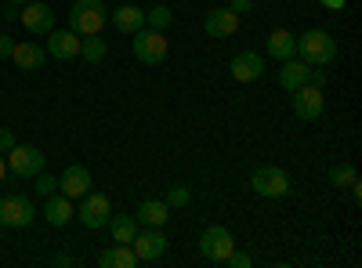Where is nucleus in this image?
I'll return each instance as SVG.
<instances>
[{"label": "nucleus", "instance_id": "nucleus-1", "mask_svg": "<svg viewBox=\"0 0 362 268\" xmlns=\"http://www.w3.org/2000/svg\"><path fill=\"white\" fill-rule=\"evenodd\" d=\"M293 54H300V62H308V66H329L337 58V40L326 29H308V33L297 37Z\"/></svg>", "mask_w": 362, "mask_h": 268}, {"label": "nucleus", "instance_id": "nucleus-2", "mask_svg": "<svg viewBox=\"0 0 362 268\" xmlns=\"http://www.w3.org/2000/svg\"><path fill=\"white\" fill-rule=\"evenodd\" d=\"M109 22V8L102 0H73V11H69V29L76 37H95L102 33Z\"/></svg>", "mask_w": 362, "mask_h": 268}, {"label": "nucleus", "instance_id": "nucleus-3", "mask_svg": "<svg viewBox=\"0 0 362 268\" xmlns=\"http://www.w3.org/2000/svg\"><path fill=\"white\" fill-rule=\"evenodd\" d=\"M131 51H134V58L141 66H163L167 62V37L160 33V29L141 25L134 33V40H131Z\"/></svg>", "mask_w": 362, "mask_h": 268}, {"label": "nucleus", "instance_id": "nucleus-4", "mask_svg": "<svg viewBox=\"0 0 362 268\" xmlns=\"http://www.w3.org/2000/svg\"><path fill=\"white\" fill-rule=\"evenodd\" d=\"M250 189H254L257 196H264V199H279V196L290 192V174H286L283 167H276V163H264V167L254 170Z\"/></svg>", "mask_w": 362, "mask_h": 268}, {"label": "nucleus", "instance_id": "nucleus-5", "mask_svg": "<svg viewBox=\"0 0 362 268\" xmlns=\"http://www.w3.org/2000/svg\"><path fill=\"white\" fill-rule=\"evenodd\" d=\"M33 218H37V206L29 196L11 192L0 199V225L4 228H25V225H33Z\"/></svg>", "mask_w": 362, "mask_h": 268}, {"label": "nucleus", "instance_id": "nucleus-6", "mask_svg": "<svg viewBox=\"0 0 362 268\" xmlns=\"http://www.w3.org/2000/svg\"><path fill=\"white\" fill-rule=\"evenodd\" d=\"M44 167H47V156L40 153L37 145H18L15 141V148L8 153V170L18 174V177H37Z\"/></svg>", "mask_w": 362, "mask_h": 268}, {"label": "nucleus", "instance_id": "nucleus-7", "mask_svg": "<svg viewBox=\"0 0 362 268\" xmlns=\"http://www.w3.org/2000/svg\"><path fill=\"white\" fill-rule=\"evenodd\" d=\"M290 105H293V116L297 120H319L322 109H326V98H322V87H312V83H300L297 91H290Z\"/></svg>", "mask_w": 362, "mask_h": 268}, {"label": "nucleus", "instance_id": "nucleus-8", "mask_svg": "<svg viewBox=\"0 0 362 268\" xmlns=\"http://www.w3.org/2000/svg\"><path fill=\"white\" fill-rule=\"evenodd\" d=\"M235 250V240H232V232L225 228V225H210L203 235H199V254L206 257V261H225L228 254Z\"/></svg>", "mask_w": 362, "mask_h": 268}, {"label": "nucleus", "instance_id": "nucleus-9", "mask_svg": "<svg viewBox=\"0 0 362 268\" xmlns=\"http://www.w3.org/2000/svg\"><path fill=\"white\" fill-rule=\"evenodd\" d=\"M131 250H134L138 261L156 264V261L167 254V235H163L160 228H145V232H138L134 240H131Z\"/></svg>", "mask_w": 362, "mask_h": 268}, {"label": "nucleus", "instance_id": "nucleus-10", "mask_svg": "<svg viewBox=\"0 0 362 268\" xmlns=\"http://www.w3.org/2000/svg\"><path fill=\"white\" fill-rule=\"evenodd\" d=\"M76 214H80V225H83V228H102V225L109 221V214H112L109 196H102V192H87Z\"/></svg>", "mask_w": 362, "mask_h": 268}, {"label": "nucleus", "instance_id": "nucleus-11", "mask_svg": "<svg viewBox=\"0 0 362 268\" xmlns=\"http://www.w3.org/2000/svg\"><path fill=\"white\" fill-rule=\"evenodd\" d=\"M228 73H232V80H239V83L261 80V76H264V54H257V51H239L232 62H228Z\"/></svg>", "mask_w": 362, "mask_h": 268}, {"label": "nucleus", "instance_id": "nucleus-12", "mask_svg": "<svg viewBox=\"0 0 362 268\" xmlns=\"http://www.w3.org/2000/svg\"><path fill=\"white\" fill-rule=\"evenodd\" d=\"M18 18H22V25H25L33 37H47L51 29H54V11H51L47 4H40V0H29Z\"/></svg>", "mask_w": 362, "mask_h": 268}, {"label": "nucleus", "instance_id": "nucleus-13", "mask_svg": "<svg viewBox=\"0 0 362 268\" xmlns=\"http://www.w3.org/2000/svg\"><path fill=\"white\" fill-rule=\"evenodd\" d=\"M44 51H47L51 58H58V62H69V58L80 54V37L73 33V29H51Z\"/></svg>", "mask_w": 362, "mask_h": 268}, {"label": "nucleus", "instance_id": "nucleus-14", "mask_svg": "<svg viewBox=\"0 0 362 268\" xmlns=\"http://www.w3.org/2000/svg\"><path fill=\"white\" fill-rule=\"evenodd\" d=\"M58 189H62V196H69V199H83L90 192V170L80 167V163L66 167L62 177H58Z\"/></svg>", "mask_w": 362, "mask_h": 268}, {"label": "nucleus", "instance_id": "nucleus-15", "mask_svg": "<svg viewBox=\"0 0 362 268\" xmlns=\"http://www.w3.org/2000/svg\"><path fill=\"white\" fill-rule=\"evenodd\" d=\"M203 29L214 40H225V37H232L235 29H239V15L232 11V8H218V11H206V18H203Z\"/></svg>", "mask_w": 362, "mask_h": 268}, {"label": "nucleus", "instance_id": "nucleus-16", "mask_svg": "<svg viewBox=\"0 0 362 268\" xmlns=\"http://www.w3.org/2000/svg\"><path fill=\"white\" fill-rule=\"evenodd\" d=\"M11 62L18 66V69H25V73H33V69H44V62H47V51L40 47V44H15V51H11Z\"/></svg>", "mask_w": 362, "mask_h": 268}, {"label": "nucleus", "instance_id": "nucleus-17", "mask_svg": "<svg viewBox=\"0 0 362 268\" xmlns=\"http://www.w3.org/2000/svg\"><path fill=\"white\" fill-rule=\"evenodd\" d=\"M73 214H76V211H73V199H69V196H54V192L47 196V203H44V221H47V225L62 228V225L73 221Z\"/></svg>", "mask_w": 362, "mask_h": 268}, {"label": "nucleus", "instance_id": "nucleus-18", "mask_svg": "<svg viewBox=\"0 0 362 268\" xmlns=\"http://www.w3.org/2000/svg\"><path fill=\"white\" fill-rule=\"evenodd\" d=\"M167 218H170V206L163 203V199H141L138 203V225H145V228H163L167 225Z\"/></svg>", "mask_w": 362, "mask_h": 268}, {"label": "nucleus", "instance_id": "nucleus-19", "mask_svg": "<svg viewBox=\"0 0 362 268\" xmlns=\"http://www.w3.org/2000/svg\"><path fill=\"white\" fill-rule=\"evenodd\" d=\"M308 62H300V58H286V62H279V87L283 91H297L300 83H308Z\"/></svg>", "mask_w": 362, "mask_h": 268}, {"label": "nucleus", "instance_id": "nucleus-20", "mask_svg": "<svg viewBox=\"0 0 362 268\" xmlns=\"http://www.w3.org/2000/svg\"><path fill=\"white\" fill-rule=\"evenodd\" d=\"M112 25H116V33L134 37L138 29L145 25V11L134 8V4H124V8H116V11H112Z\"/></svg>", "mask_w": 362, "mask_h": 268}, {"label": "nucleus", "instance_id": "nucleus-21", "mask_svg": "<svg viewBox=\"0 0 362 268\" xmlns=\"http://www.w3.org/2000/svg\"><path fill=\"white\" fill-rule=\"evenodd\" d=\"M264 51L276 58V62H286V58H293V51H297V37L286 33V29H276V33H268Z\"/></svg>", "mask_w": 362, "mask_h": 268}, {"label": "nucleus", "instance_id": "nucleus-22", "mask_svg": "<svg viewBox=\"0 0 362 268\" xmlns=\"http://www.w3.org/2000/svg\"><path fill=\"white\" fill-rule=\"evenodd\" d=\"M98 264H102V268H138V257H134L131 243H116V247L102 250Z\"/></svg>", "mask_w": 362, "mask_h": 268}, {"label": "nucleus", "instance_id": "nucleus-23", "mask_svg": "<svg viewBox=\"0 0 362 268\" xmlns=\"http://www.w3.org/2000/svg\"><path fill=\"white\" fill-rule=\"evenodd\" d=\"M109 232H112V243H131L134 235H138V221L131 214H112L109 221Z\"/></svg>", "mask_w": 362, "mask_h": 268}, {"label": "nucleus", "instance_id": "nucleus-24", "mask_svg": "<svg viewBox=\"0 0 362 268\" xmlns=\"http://www.w3.org/2000/svg\"><path fill=\"white\" fill-rule=\"evenodd\" d=\"M105 54H109V40H102V33L80 40V58H83V62H102Z\"/></svg>", "mask_w": 362, "mask_h": 268}, {"label": "nucleus", "instance_id": "nucleus-25", "mask_svg": "<svg viewBox=\"0 0 362 268\" xmlns=\"http://www.w3.org/2000/svg\"><path fill=\"white\" fill-rule=\"evenodd\" d=\"M358 182V174H355V167L351 163H334L329 167V185H337V189H351Z\"/></svg>", "mask_w": 362, "mask_h": 268}, {"label": "nucleus", "instance_id": "nucleus-26", "mask_svg": "<svg viewBox=\"0 0 362 268\" xmlns=\"http://www.w3.org/2000/svg\"><path fill=\"white\" fill-rule=\"evenodd\" d=\"M170 22H174V11H170L167 4H156V8L145 11V25H148V29H160V33H163Z\"/></svg>", "mask_w": 362, "mask_h": 268}, {"label": "nucleus", "instance_id": "nucleus-27", "mask_svg": "<svg viewBox=\"0 0 362 268\" xmlns=\"http://www.w3.org/2000/svg\"><path fill=\"white\" fill-rule=\"evenodd\" d=\"M54 189H58V177H51V174H44V170H40V174H37V185H33V192L47 199Z\"/></svg>", "mask_w": 362, "mask_h": 268}, {"label": "nucleus", "instance_id": "nucleus-28", "mask_svg": "<svg viewBox=\"0 0 362 268\" xmlns=\"http://www.w3.org/2000/svg\"><path fill=\"white\" fill-rule=\"evenodd\" d=\"M167 206H189V189L185 185H174V189H167V199H163Z\"/></svg>", "mask_w": 362, "mask_h": 268}, {"label": "nucleus", "instance_id": "nucleus-29", "mask_svg": "<svg viewBox=\"0 0 362 268\" xmlns=\"http://www.w3.org/2000/svg\"><path fill=\"white\" fill-rule=\"evenodd\" d=\"M221 264H228V268H250V264H254V257H250V254H243V250H232Z\"/></svg>", "mask_w": 362, "mask_h": 268}, {"label": "nucleus", "instance_id": "nucleus-30", "mask_svg": "<svg viewBox=\"0 0 362 268\" xmlns=\"http://www.w3.org/2000/svg\"><path fill=\"white\" fill-rule=\"evenodd\" d=\"M11 148H15V131L0 127V153H11Z\"/></svg>", "mask_w": 362, "mask_h": 268}, {"label": "nucleus", "instance_id": "nucleus-31", "mask_svg": "<svg viewBox=\"0 0 362 268\" xmlns=\"http://www.w3.org/2000/svg\"><path fill=\"white\" fill-rule=\"evenodd\" d=\"M0 15H4L8 22H18V15H22V8H18V4H11V0H4V8H0Z\"/></svg>", "mask_w": 362, "mask_h": 268}, {"label": "nucleus", "instance_id": "nucleus-32", "mask_svg": "<svg viewBox=\"0 0 362 268\" xmlns=\"http://www.w3.org/2000/svg\"><path fill=\"white\" fill-rule=\"evenodd\" d=\"M11 51H15V40L8 33H0V58H11Z\"/></svg>", "mask_w": 362, "mask_h": 268}, {"label": "nucleus", "instance_id": "nucleus-33", "mask_svg": "<svg viewBox=\"0 0 362 268\" xmlns=\"http://www.w3.org/2000/svg\"><path fill=\"white\" fill-rule=\"evenodd\" d=\"M228 8H232L235 15H247V11L254 8V0H232V4H228Z\"/></svg>", "mask_w": 362, "mask_h": 268}, {"label": "nucleus", "instance_id": "nucleus-34", "mask_svg": "<svg viewBox=\"0 0 362 268\" xmlns=\"http://www.w3.org/2000/svg\"><path fill=\"white\" fill-rule=\"evenodd\" d=\"M308 83H312V87H322V83H326V73H322V69H308Z\"/></svg>", "mask_w": 362, "mask_h": 268}, {"label": "nucleus", "instance_id": "nucleus-35", "mask_svg": "<svg viewBox=\"0 0 362 268\" xmlns=\"http://www.w3.org/2000/svg\"><path fill=\"white\" fill-rule=\"evenodd\" d=\"M319 4H322L326 11H344V4H348V0H319Z\"/></svg>", "mask_w": 362, "mask_h": 268}, {"label": "nucleus", "instance_id": "nucleus-36", "mask_svg": "<svg viewBox=\"0 0 362 268\" xmlns=\"http://www.w3.org/2000/svg\"><path fill=\"white\" fill-rule=\"evenodd\" d=\"M54 264H58V268H69V264H73V257H69V254H58V257H54Z\"/></svg>", "mask_w": 362, "mask_h": 268}, {"label": "nucleus", "instance_id": "nucleus-37", "mask_svg": "<svg viewBox=\"0 0 362 268\" xmlns=\"http://www.w3.org/2000/svg\"><path fill=\"white\" fill-rule=\"evenodd\" d=\"M4 174H8V160L0 156V182H4Z\"/></svg>", "mask_w": 362, "mask_h": 268}, {"label": "nucleus", "instance_id": "nucleus-38", "mask_svg": "<svg viewBox=\"0 0 362 268\" xmlns=\"http://www.w3.org/2000/svg\"><path fill=\"white\" fill-rule=\"evenodd\" d=\"M11 4H18V8H25V4H29V0H11Z\"/></svg>", "mask_w": 362, "mask_h": 268}, {"label": "nucleus", "instance_id": "nucleus-39", "mask_svg": "<svg viewBox=\"0 0 362 268\" xmlns=\"http://www.w3.org/2000/svg\"><path fill=\"white\" fill-rule=\"evenodd\" d=\"M0 228H4V225H0Z\"/></svg>", "mask_w": 362, "mask_h": 268}]
</instances>
